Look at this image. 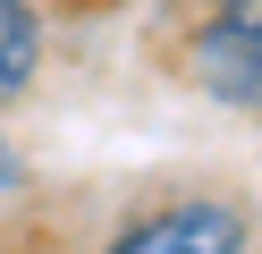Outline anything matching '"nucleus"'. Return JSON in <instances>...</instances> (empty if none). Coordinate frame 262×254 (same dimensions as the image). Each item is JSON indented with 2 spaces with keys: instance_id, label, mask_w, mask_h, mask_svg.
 Masks as SVG:
<instances>
[{
  "instance_id": "f257e3e1",
  "label": "nucleus",
  "mask_w": 262,
  "mask_h": 254,
  "mask_svg": "<svg viewBox=\"0 0 262 254\" xmlns=\"http://www.w3.org/2000/svg\"><path fill=\"white\" fill-rule=\"evenodd\" d=\"M186 68H194V85L211 102L262 110V0H220V17L194 34Z\"/></svg>"
},
{
  "instance_id": "f03ea898",
  "label": "nucleus",
  "mask_w": 262,
  "mask_h": 254,
  "mask_svg": "<svg viewBox=\"0 0 262 254\" xmlns=\"http://www.w3.org/2000/svg\"><path fill=\"white\" fill-rule=\"evenodd\" d=\"M102 254H245V212L211 203V195H186V203H161V212L127 220Z\"/></svg>"
},
{
  "instance_id": "20e7f679",
  "label": "nucleus",
  "mask_w": 262,
  "mask_h": 254,
  "mask_svg": "<svg viewBox=\"0 0 262 254\" xmlns=\"http://www.w3.org/2000/svg\"><path fill=\"white\" fill-rule=\"evenodd\" d=\"M9 178H17V152H9V144H0V186H9Z\"/></svg>"
},
{
  "instance_id": "7ed1b4c3",
  "label": "nucleus",
  "mask_w": 262,
  "mask_h": 254,
  "mask_svg": "<svg viewBox=\"0 0 262 254\" xmlns=\"http://www.w3.org/2000/svg\"><path fill=\"white\" fill-rule=\"evenodd\" d=\"M42 68V17L34 0H0V102H17Z\"/></svg>"
}]
</instances>
